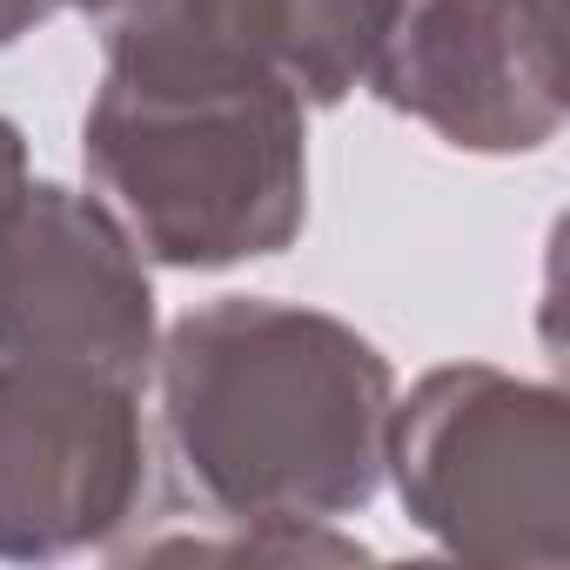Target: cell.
I'll return each instance as SVG.
<instances>
[{
  "mask_svg": "<svg viewBox=\"0 0 570 570\" xmlns=\"http://www.w3.org/2000/svg\"><path fill=\"white\" fill-rule=\"evenodd\" d=\"M390 396V363L356 330L282 303H215L181 316L161 350L168 450L195 503L248 530L370 503Z\"/></svg>",
  "mask_w": 570,
  "mask_h": 570,
  "instance_id": "cell-1",
  "label": "cell"
},
{
  "mask_svg": "<svg viewBox=\"0 0 570 570\" xmlns=\"http://www.w3.org/2000/svg\"><path fill=\"white\" fill-rule=\"evenodd\" d=\"M88 175L121 228L181 268L268 255L303 228V101L208 48H108Z\"/></svg>",
  "mask_w": 570,
  "mask_h": 570,
  "instance_id": "cell-2",
  "label": "cell"
},
{
  "mask_svg": "<svg viewBox=\"0 0 570 570\" xmlns=\"http://www.w3.org/2000/svg\"><path fill=\"white\" fill-rule=\"evenodd\" d=\"M383 463L410 517L476 563H563L570 550V416L557 390L503 370H436L390 410Z\"/></svg>",
  "mask_w": 570,
  "mask_h": 570,
  "instance_id": "cell-3",
  "label": "cell"
},
{
  "mask_svg": "<svg viewBox=\"0 0 570 570\" xmlns=\"http://www.w3.org/2000/svg\"><path fill=\"white\" fill-rule=\"evenodd\" d=\"M135 235L88 195L14 181L0 195V363L88 370L141 390L155 356Z\"/></svg>",
  "mask_w": 570,
  "mask_h": 570,
  "instance_id": "cell-4",
  "label": "cell"
},
{
  "mask_svg": "<svg viewBox=\"0 0 570 570\" xmlns=\"http://www.w3.org/2000/svg\"><path fill=\"white\" fill-rule=\"evenodd\" d=\"M370 88L456 148H537L563 121V0H403Z\"/></svg>",
  "mask_w": 570,
  "mask_h": 570,
  "instance_id": "cell-5",
  "label": "cell"
},
{
  "mask_svg": "<svg viewBox=\"0 0 570 570\" xmlns=\"http://www.w3.org/2000/svg\"><path fill=\"white\" fill-rule=\"evenodd\" d=\"M148 490V436L135 390L0 363V557H61L135 517Z\"/></svg>",
  "mask_w": 570,
  "mask_h": 570,
  "instance_id": "cell-6",
  "label": "cell"
},
{
  "mask_svg": "<svg viewBox=\"0 0 570 570\" xmlns=\"http://www.w3.org/2000/svg\"><path fill=\"white\" fill-rule=\"evenodd\" d=\"M403 0H141L101 41L208 48L275 75L296 101H343L370 81Z\"/></svg>",
  "mask_w": 570,
  "mask_h": 570,
  "instance_id": "cell-7",
  "label": "cell"
},
{
  "mask_svg": "<svg viewBox=\"0 0 570 570\" xmlns=\"http://www.w3.org/2000/svg\"><path fill=\"white\" fill-rule=\"evenodd\" d=\"M55 8H68V0H0V48L21 41V35H28L35 21H48ZM75 8H88V14H95V28L108 35L121 14H135V8H141V0H75Z\"/></svg>",
  "mask_w": 570,
  "mask_h": 570,
  "instance_id": "cell-8",
  "label": "cell"
},
{
  "mask_svg": "<svg viewBox=\"0 0 570 570\" xmlns=\"http://www.w3.org/2000/svg\"><path fill=\"white\" fill-rule=\"evenodd\" d=\"M14 181H28V168H21V135L0 121V195H8Z\"/></svg>",
  "mask_w": 570,
  "mask_h": 570,
  "instance_id": "cell-9",
  "label": "cell"
}]
</instances>
